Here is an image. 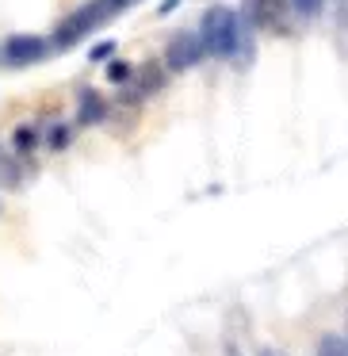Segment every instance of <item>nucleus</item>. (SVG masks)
<instances>
[{
  "instance_id": "f257e3e1",
  "label": "nucleus",
  "mask_w": 348,
  "mask_h": 356,
  "mask_svg": "<svg viewBox=\"0 0 348 356\" xmlns=\"http://www.w3.org/2000/svg\"><path fill=\"white\" fill-rule=\"evenodd\" d=\"M199 35H203V47H207V58H238V54H249L245 42H249V31L241 24V16L226 4H215V8L203 12L199 19Z\"/></svg>"
},
{
  "instance_id": "f03ea898",
  "label": "nucleus",
  "mask_w": 348,
  "mask_h": 356,
  "mask_svg": "<svg viewBox=\"0 0 348 356\" xmlns=\"http://www.w3.org/2000/svg\"><path fill=\"white\" fill-rule=\"evenodd\" d=\"M203 58H207V47H203L199 31H180V35H172V42L165 47V65H169L172 73L192 70V65H199Z\"/></svg>"
},
{
  "instance_id": "7ed1b4c3",
  "label": "nucleus",
  "mask_w": 348,
  "mask_h": 356,
  "mask_svg": "<svg viewBox=\"0 0 348 356\" xmlns=\"http://www.w3.org/2000/svg\"><path fill=\"white\" fill-rule=\"evenodd\" d=\"M0 54H4V62L12 70H24V65H35L50 54V42L39 39V35H8V42H4Z\"/></svg>"
},
{
  "instance_id": "20e7f679",
  "label": "nucleus",
  "mask_w": 348,
  "mask_h": 356,
  "mask_svg": "<svg viewBox=\"0 0 348 356\" xmlns=\"http://www.w3.org/2000/svg\"><path fill=\"white\" fill-rule=\"evenodd\" d=\"M287 8V0H245V24L260 31H283Z\"/></svg>"
},
{
  "instance_id": "39448f33",
  "label": "nucleus",
  "mask_w": 348,
  "mask_h": 356,
  "mask_svg": "<svg viewBox=\"0 0 348 356\" xmlns=\"http://www.w3.org/2000/svg\"><path fill=\"white\" fill-rule=\"evenodd\" d=\"M103 119V100L96 92H85L81 96V111H77V127H92Z\"/></svg>"
},
{
  "instance_id": "423d86ee",
  "label": "nucleus",
  "mask_w": 348,
  "mask_h": 356,
  "mask_svg": "<svg viewBox=\"0 0 348 356\" xmlns=\"http://www.w3.org/2000/svg\"><path fill=\"white\" fill-rule=\"evenodd\" d=\"M161 85H165L161 70H157V65L149 62V65H142V73H138V85L131 88V96H149V92H157Z\"/></svg>"
},
{
  "instance_id": "0eeeda50",
  "label": "nucleus",
  "mask_w": 348,
  "mask_h": 356,
  "mask_svg": "<svg viewBox=\"0 0 348 356\" xmlns=\"http://www.w3.org/2000/svg\"><path fill=\"white\" fill-rule=\"evenodd\" d=\"M317 356H348V341L337 337V333H325L317 341Z\"/></svg>"
},
{
  "instance_id": "6e6552de",
  "label": "nucleus",
  "mask_w": 348,
  "mask_h": 356,
  "mask_svg": "<svg viewBox=\"0 0 348 356\" xmlns=\"http://www.w3.org/2000/svg\"><path fill=\"white\" fill-rule=\"evenodd\" d=\"M134 77V65L126 62H108V81H115V85H123V81Z\"/></svg>"
},
{
  "instance_id": "1a4fd4ad",
  "label": "nucleus",
  "mask_w": 348,
  "mask_h": 356,
  "mask_svg": "<svg viewBox=\"0 0 348 356\" xmlns=\"http://www.w3.org/2000/svg\"><path fill=\"white\" fill-rule=\"evenodd\" d=\"M322 4L325 0H291V12H299V16H317V12H322Z\"/></svg>"
},
{
  "instance_id": "9d476101",
  "label": "nucleus",
  "mask_w": 348,
  "mask_h": 356,
  "mask_svg": "<svg viewBox=\"0 0 348 356\" xmlns=\"http://www.w3.org/2000/svg\"><path fill=\"white\" fill-rule=\"evenodd\" d=\"M111 54H115V42H111V39L96 42V47L88 50V58H92V62H111Z\"/></svg>"
},
{
  "instance_id": "9b49d317",
  "label": "nucleus",
  "mask_w": 348,
  "mask_h": 356,
  "mask_svg": "<svg viewBox=\"0 0 348 356\" xmlns=\"http://www.w3.org/2000/svg\"><path fill=\"white\" fill-rule=\"evenodd\" d=\"M176 4H180V0H165V4H161V8H157V12H161V16H169V12L176 8Z\"/></svg>"
},
{
  "instance_id": "f8f14e48",
  "label": "nucleus",
  "mask_w": 348,
  "mask_h": 356,
  "mask_svg": "<svg viewBox=\"0 0 348 356\" xmlns=\"http://www.w3.org/2000/svg\"><path fill=\"white\" fill-rule=\"evenodd\" d=\"M260 356H279V353H260Z\"/></svg>"
}]
</instances>
